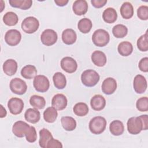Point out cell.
Masks as SVG:
<instances>
[{
  "mask_svg": "<svg viewBox=\"0 0 148 148\" xmlns=\"http://www.w3.org/2000/svg\"><path fill=\"white\" fill-rule=\"evenodd\" d=\"M23 101L19 98H12L8 102V109L12 114L17 115L21 113L24 109Z\"/></svg>",
  "mask_w": 148,
  "mask_h": 148,
  "instance_id": "cell-10",
  "label": "cell"
},
{
  "mask_svg": "<svg viewBox=\"0 0 148 148\" xmlns=\"http://www.w3.org/2000/svg\"><path fill=\"white\" fill-rule=\"evenodd\" d=\"M9 87L12 92L17 95L24 94L27 90L26 83L18 77H15L10 80Z\"/></svg>",
  "mask_w": 148,
  "mask_h": 148,
  "instance_id": "cell-7",
  "label": "cell"
},
{
  "mask_svg": "<svg viewBox=\"0 0 148 148\" xmlns=\"http://www.w3.org/2000/svg\"><path fill=\"white\" fill-rule=\"evenodd\" d=\"M33 85L35 90L38 92H45L50 87V82L46 76L39 75L34 77Z\"/></svg>",
  "mask_w": 148,
  "mask_h": 148,
  "instance_id": "cell-6",
  "label": "cell"
},
{
  "mask_svg": "<svg viewBox=\"0 0 148 148\" xmlns=\"http://www.w3.org/2000/svg\"><path fill=\"white\" fill-rule=\"evenodd\" d=\"M136 107L140 112H147L148 110V98L143 97L139 98L136 102Z\"/></svg>",
  "mask_w": 148,
  "mask_h": 148,
  "instance_id": "cell-38",
  "label": "cell"
},
{
  "mask_svg": "<svg viewBox=\"0 0 148 148\" xmlns=\"http://www.w3.org/2000/svg\"><path fill=\"white\" fill-rule=\"evenodd\" d=\"M92 23L88 18H83L80 20L77 23L79 30L83 34H87L91 29Z\"/></svg>",
  "mask_w": 148,
  "mask_h": 148,
  "instance_id": "cell-33",
  "label": "cell"
},
{
  "mask_svg": "<svg viewBox=\"0 0 148 148\" xmlns=\"http://www.w3.org/2000/svg\"><path fill=\"white\" fill-rule=\"evenodd\" d=\"M37 75V69L34 65H27L21 70V75L26 79H32Z\"/></svg>",
  "mask_w": 148,
  "mask_h": 148,
  "instance_id": "cell-27",
  "label": "cell"
},
{
  "mask_svg": "<svg viewBox=\"0 0 148 148\" xmlns=\"http://www.w3.org/2000/svg\"><path fill=\"white\" fill-rule=\"evenodd\" d=\"M39 22L38 20L33 16H29L25 18L21 23L23 31L27 34H33L39 28Z\"/></svg>",
  "mask_w": 148,
  "mask_h": 148,
  "instance_id": "cell-5",
  "label": "cell"
},
{
  "mask_svg": "<svg viewBox=\"0 0 148 148\" xmlns=\"http://www.w3.org/2000/svg\"><path fill=\"white\" fill-rule=\"evenodd\" d=\"M91 108L96 111H99L104 109L106 105V100L105 98L99 94L94 95L90 101Z\"/></svg>",
  "mask_w": 148,
  "mask_h": 148,
  "instance_id": "cell-16",
  "label": "cell"
},
{
  "mask_svg": "<svg viewBox=\"0 0 148 148\" xmlns=\"http://www.w3.org/2000/svg\"><path fill=\"white\" fill-rule=\"evenodd\" d=\"M77 39L76 32L71 28H67L63 31L62 33V40L63 42L68 45L73 44Z\"/></svg>",
  "mask_w": 148,
  "mask_h": 148,
  "instance_id": "cell-20",
  "label": "cell"
},
{
  "mask_svg": "<svg viewBox=\"0 0 148 148\" xmlns=\"http://www.w3.org/2000/svg\"><path fill=\"white\" fill-rule=\"evenodd\" d=\"M113 35L117 38H123L125 37L128 33L127 27L123 24H117L112 29Z\"/></svg>",
  "mask_w": 148,
  "mask_h": 148,
  "instance_id": "cell-36",
  "label": "cell"
},
{
  "mask_svg": "<svg viewBox=\"0 0 148 148\" xmlns=\"http://www.w3.org/2000/svg\"><path fill=\"white\" fill-rule=\"evenodd\" d=\"M1 112H0V117L1 118H3V117H6V114H7V112H6V109L3 108V106L1 105Z\"/></svg>",
  "mask_w": 148,
  "mask_h": 148,
  "instance_id": "cell-45",
  "label": "cell"
},
{
  "mask_svg": "<svg viewBox=\"0 0 148 148\" xmlns=\"http://www.w3.org/2000/svg\"><path fill=\"white\" fill-rule=\"evenodd\" d=\"M18 21L17 15L13 12H8L3 16V21L8 26H14Z\"/></svg>",
  "mask_w": 148,
  "mask_h": 148,
  "instance_id": "cell-34",
  "label": "cell"
},
{
  "mask_svg": "<svg viewBox=\"0 0 148 148\" xmlns=\"http://www.w3.org/2000/svg\"><path fill=\"white\" fill-rule=\"evenodd\" d=\"M102 91L106 95L112 94L117 88V82L113 77H107L102 84Z\"/></svg>",
  "mask_w": 148,
  "mask_h": 148,
  "instance_id": "cell-14",
  "label": "cell"
},
{
  "mask_svg": "<svg viewBox=\"0 0 148 148\" xmlns=\"http://www.w3.org/2000/svg\"><path fill=\"white\" fill-rule=\"evenodd\" d=\"M102 18L106 23H113L117 18V12L113 8H108L103 11Z\"/></svg>",
  "mask_w": 148,
  "mask_h": 148,
  "instance_id": "cell-24",
  "label": "cell"
},
{
  "mask_svg": "<svg viewBox=\"0 0 148 148\" xmlns=\"http://www.w3.org/2000/svg\"><path fill=\"white\" fill-rule=\"evenodd\" d=\"M133 87L136 93H144L147 87V83L146 78L142 75H137L134 77Z\"/></svg>",
  "mask_w": 148,
  "mask_h": 148,
  "instance_id": "cell-13",
  "label": "cell"
},
{
  "mask_svg": "<svg viewBox=\"0 0 148 148\" xmlns=\"http://www.w3.org/2000/svg\"><path fill=\"white\" fill-rule=\"evenodd\" d=\"M21 39V33L15 29L8 30L5 35V40L6 43L10 46H15L17 45L20 42Z\"/></svg>",
  "mask_w": 148,
  "mask_h": 148,
  "instance_id": "cell-9",
  "label": "cell"
},
{
  "mask_svg": "<svg viewBox=\"0 0 148 148\" xmlns=\"http://www.w3.org/2000/svg\"><path fill=\"white\" fill-rule=\"evenodd\" d=\"M17 63L13 59H8L6 60L3 64V71L8 76L14 75L17 70Z\"/></svg>",
  "mask_w": 148,
  "mask_h": 148,
  "instance_id": "cell-19",
  "label": "cell"
},
{
  "mask_svg": "<svg viewBox=\"0 0 148 148\" xmlns=\"http://www.w3.org/2000/svg\"><path fill=\"white\" fill-rule=\"evenodd\" d=\"M119 53L124 57L130 56L133 51V46L131 43L128 41H123L119 43L117 47Z\"/></svg>",
  "mask_w": 148,
  "mask_h": 148,
  "instance_id": "cell-25",
  "label": "cell"
},
{
  "mask_svg": "<svg viewBox=\"0 0 148 148\" xmlns=\"http://www.w3.org/2000/svg\"><path fill=\"white\" fill-rule=\"evenodd\" d=\"M137 16L142 20H147L148 19V6L142 5L137 9Z\"/></svg>",
  "mask_w": 148,
  "mask_h": 148,
  "instance_id": "cell-40",
  "label": "cell"
},
{
  "mask_svg": "<svg viewBox=\"0 0 148 148\" xmlns=\"http://www.w3.org/2000/svg\"><path fill=\"white\" fill-rule=\"evenodd\" d=\"M58 36L57 32L51 29L44 30L40 35L42 43L46 46H50L55 44L57 40Z\"/></svg>",
  "mask_w": 148,
  "mask_h": 148,
  "instance_id": "cell-8",
  "label": "cell"
},
{
  "mask_svg": "<svg viewBox=\"0 0 148 148\" xmlns=\"http://www.w3.org/2000/svg\"><path fill=\"white\" fill-rule=\"evenodd\" d=\"M25 138L27 141L29 143H34L36 140L37 134L36 131L34 127L30 126V128L28 130L27 134H25Z\"/></svg>",
  "mask_w": 148,
  "mask_h": 148,
  "instance_id": "cell-39",
  "label": "cell"
},
{
  "mask_svg": "<svg viewBox=\"0 0 148 148\" xmlns=\"http://www.w3.org/2000/svg\"><path fill=\"white\" fill-rule=\"evenodd\" d=\"M106 123V120L103 117H94L89 122V130L93 134H101L105 130Z\"/></svg>",
  "mask_w": 148,
  "mask_h": 148,
  "instance_id": "cell-2",
  "label": "cell"
},
{
  "mask_svg": "<svg viewBox=\"0 0 148 148\" xmlns=\"http://www.w3.org/2000/svg\"><path fill=\"white\" fill-rule=\"evenodd\" d=\"M53 138L51 133L46 128H42L39 131V144L40 147L46 148L47 143Z\"/></svg>",
  "mask_w": 148,
  "mask_h": 148,
  "instance_id": "cell-22",
  "label": "cell"
},
{
  "mask_svg": "<svg viewBox=\"0 0 148 148\" xmlns=\"http://www.w3.org/2000/svg\"><path fill=\"white\" fill-rule=\"evenodd\" d=\"M24 117L25 120L28 122L32 124H35L40 120V114L37 109L29 108L25 111Z\"/></svg>",
  "mask_w": 148,
  "mask_h": 148,
  "instance_id": "cell-21",
  "label": "cell"
},
{
  "mask_svg": "<svg viewBox=\"0 0 148 148\" xmlns=\"http://www.w3.org/2000/svg\"><path fill=\"white\" fill-rule=\"evenodd\" d=\"M54 86L60 90L63 89L66 85V79L64 74L61 72H56L53 76Z\"/></svg>",
  "mask_w": 148,
  "mask_h": 148,
  "instance_id": "cell-29",
  "label": "cell"
},
{
  "mask_svg": "<svg viewBox=\"0 0 148 148\" xmlns=\"http://www.w3.org/2000/svg\"><path fill=\"white\" fill-rule=\"evenodd\" d=\"M30 125L23 121H17L14 123L12 127V132L18 138L24 137L27 134Z\"/></svg>",
  "mask_w": 148,
  "mask_h": 148,
  "instance_id": "cell-12",
  "label": "cell"
},
{
  "mask_svg": "<svg viewBox=\"0 0 148 148\" xmlns=\"http://www.w3.org/2000/svg\"><path fill=\"white\" fill-rule=\"evenodd\" d=\"M91 61L97 66H103L107 61V58L105 54L102 51H94L91 54Z\"/></svg>",
  "mask_w": 148,
  "mask_h": 148,
  "instance_id": "cell-18",
  "label": "cell"
},
{
  "mask_svg": "<svg viewBox=\"0 0 148 148\" xmlns=\"http://www.w3.org/2000/svg\"><path fill=\"white\" fill-rule=\"evenodd\" d=\"M9 2L12 7L21 10H28L32 5L31 0H9Z\"/></svg>",
  "mask_w": 148,
  "mask_h": 148,
  "instance_id": "cell-30",
  "label": "cell"
},
{
  "mask_svg": "<svg viewBox=\"0 0 148 148\" xmlns=\"http://www.w3.org/2000/svg\"><path fill=\"white\" fill-rule=\"evenodd\" d=\"M147 32L140 36L137 40L138 49L141 51H146L148 50V38Z\"/></svg>",
  "mask_w": 148,
  "mask_h": 148,
  "instance_id": "cell-37",
  "label": "cell"
},
{
  "mask_svg": "<svg viewBox=\"0 0 148 148\" xmlns=\"http://www.w3.org/2000/svg\"><path fill=\"white\" fill-rule=\"evenodd\" d=\"M72 10L74 13L77 16L85 14L88 10V4L85 0H76L72 6Z\"/></svg>",
  "mask_w": 148,
  "mask_h": 148,
  "instance_id": "cell-17",
  "label": "cell"
},
{
  "mask_svg": "<svg viewBox=\"0 0 148 148\" xmlns=\"http://www.w3.org/2000/svg\"><path fill=\"white\" fill-rule=\"evenodd\" d=\"M127 130L132 135L139 134L142 130L148 128V116L143 114L138 117L130 118L127 123Z\"/></svg>",
  "mask_w": 148,
  "mask_h": 148,
  "instance_id": "cell-1",
  "label": "cell"
},
{
  "mask_svg": "<svg viewBox=\"0 0 148 148\" xmlns=\"http://www.w3.org/2000/svg\"><path fill=\"white\" fill-rule=\"evenodd\" d=\"M68 104L66 97L62 94H57L52 98L51 105L58 110L64 109Z\"/></svg>",
  "mask_w": 148,
  "mask_h": 148,
  "instance_id": "cell-15",
  "label": "cell"
},
{
  "mask_svg": "<svg viewBox=\"0 0 148 148\" xmlns=\"http://www.w3.org/2000/svg\"><path fill=\"white\" fill-rule=\"evenodd\" d=\"M109 130L110 133L114 136H119L123 134L124 131V127L123 123L118 120L112 121L109 125Z\"/></svg>",
  "mask_w": 148,
  "mask_h": 148,
  "instance_id": "cell-23",
  "label": "cell"
},
{
  "mask_svg": "<svg viewBox=\"0 0 148 148\" xmlns=\"http://www.w3.org/2000/svg\"><path fill=\"white\" fill-rule=\"evenodd\" d=\"M100 76L94 70L87 69L82 73L81 81L86 87H93L99 81Z\"/></svg>",
  "mask_w": 148,
  "mask_h": 148,
  "instance_id": "cell-3",
  "label": "cell"
},
{
  "mask_svg": "<svg viewBox=\"0 0 148 148\" xmlns=\"http://www.w3.org/2000/svg\"><path fill=\"white\" fill-rule=\"evenodd\" d=\"M110 40V35L105 29H98L94 31L92 35L93 43L98 47L105 46Z\"/></svg>",
  "mask_w": 148,
  "mask_h": 148,
  "instance_id": "cell-4",
  "label": "cell"
},
{
  "mask_svg": "<svg viewBox=\"0 0 148 148\" xmlns=\"http://www.w3.org/2000/svg\"><path fill=\"white\" fill-rule=\"evenodd\" d=\"M68 0H55L54 2L58 6H64L68 3Z\"/></svg>",
  "mask_w": 148,
  "mask_h": 148,
  "instance_id": "cell-44",
  "label": "cell"
},
{
  "mask_svg": "<svg viewBox=\"0 0 148 148\" xmlns=\"http://www.w3.org/2000/svg\"><path fill=\"white\" fill-rule=\"evenodd\" d=\"M120 14L124 19H130L134 15V8L129 2H124L120 9Z\"/></svg>",
  "mask_w": 148,
  "mask_h": 148,
  "instance_id": "cell-26",
  "label": "cell"
},
{
  "mask_svg": "<svg viewBox=\"0 0 148 148\" xmlns=\"http://www.w3.org/2000/svg\"><path fill=\"white\" fill-rule=\"evenodd\" d=\"M61 123L63 128L67 131H72L76 127V121L71 116H64L61 119Z\"/></svg>",
  "mask_w": 148,
  "mask_h": 148,
  "instance_id": "cell-28",
  "label": "cell"
},
{
  "mask_svg": "<svg viewBox=\"0 0 148 148\" xmlns=\"http://www.w3.org/2000/svg\"><path fill=\"white\" fill-rule=\"evenodd\" d=\"M73 111L76 116L83 117L86 116L88 113L89 109L86 103L78 102L73 106Z\"/></svg>",
  "mask_w": 148,
  "mask_h": 148,
  "instance_id": "cell-35",
  "label": "cell"
},
{
  "mask_svg": "<svg viewBox=\"0 0 148 148\" xmlns=\"http://www.w3.org/2000/svg\"><path fill=\"white\" fill-rule=\"evenodd\" d=\"M29 103L34 108L42 109L46 105V101L43 97L34 95L31 96L29 99Z\"/></svg>",
  "mask_w": 148,
  "mask_h": 148,
  "instance_id": "cell-32",
  "label": "cell"
},
{
  "mask_svg": "<svg viewBox=\"0 0 148 148\" xmlns=\"http://www.w3.org/2000/svg\"><path fill=\"white\" fill-rule=\"evenodd\" d=\"M57 116L58 113L57 109L53 106L48 107L43 112V119L49 123H54L57 119Z\"/></svg>",
  "mask_w": 148,
  "mask_h": 148,
  "instance_id": "cell-31",
  "label": "cell"
},
{
  "mask_svg": "<svg viewBox=\"0 0 148 148\" xmlns=\"http://www.w3.org/2000/svg\"><path fill=\"white\" fill-rule=\"evenodd\" d=\"M62 148V145L60 141L58 140L52 138L50 142L47 143L46 148Z\"/></svg>",
  "mask_w": 148,
  "mask_h": 148,
  "instance_id": "cell-42",
  "label": "cell"
},
{
  "mask_svg": "<svg viewBox=\"0 0 148 148\" xmlns=\"http://www.w3.org/2000/svg\"><path fill=\"white\" fill-rule=\"evenodd\" d=\"M91 3L94 8H101L106 5L107 0H91Z\"/></svg>",
  "mask_w": 148,
  "mask_h": 148,
  "instance_id": "cell-43",
  "label": "cell"
},
{
  "mask_svg": "<svg viewBox=\"0 0 148 148\" xmlns=\"http://www.w3.org/2000/svg\"><path fill=\"white\" fill-rule=\"evenodd\" d=\"M138 67L139 69L143 72H148V58L147 57H144L140 60L139 62Z\"/></svg>",
  "mask_w": 148,
  "mask_h": 148,
  "instance_id": "cell-41",
  "label": "cell"
},
{
  "mask_svg": "<svg viewBox=\"0 0 148 148\" xmlns=\"http://www.w3.org/2000/svg\"><path fill=\"white\" fill-rule=\"evenodd\" d=\"M61 67L66 72L72 73L77 68V64L75 59L71 57H65L61 60Z\"/></svg>",
  "mask_w": 148,
  "mask_h": 148,
  "instance_id": "cell-11",
  "label": "cell"
},
{
  "mask_svg": "<svg viewBox=\"0 0 148 148\" xmlns=\"http://www.w3.org/2000/svg\"><path fill=\"white\" fill-rule=\"evenodd\" d=\"M1 12H2L3 10V8L5 7V4L3 3V1H1Z\"/></svg>",
  "mask_w": 148,
  "mask_h": 148,
  "instance_id": "cell-46",
  "label": "cell"
}]
</instances>
